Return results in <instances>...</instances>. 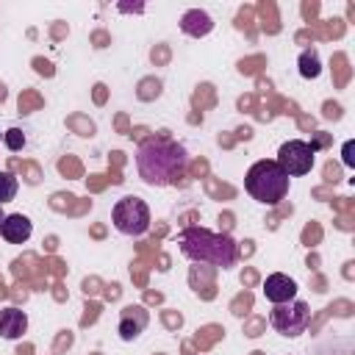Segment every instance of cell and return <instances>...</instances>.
Listing matches in <instances>:
<instances>
[{
    "label": "cell",
    "mask_w": 355,
    "mask_h": 355,
    "mask_svg": "<svg viewBox=\"0 0 355 355\" xmlns=\"http://www.w3.org/2000/svg\"><path fill=\"white\" fill-rule=\"evenodd\" d=\"M186 164H189L186 147L166 136H150L136 150L139 178L153 189L178 183V178L186 172Z\"/></svg>",
    "instance_id": "cell-1"
},
{
    "label": "cell",
    "mask_w": 355,
    "mask_h": 355,
    "mask_svg": "<svg viewBox=\"0 0 355 355\" xmlns=\"http://www.w3.org/2000/svg\"><path fill=\"white\" fill-rule=\"evenodd\" d=\"M180 252L194 263H208L216 269H230L239 261V244L227 233H214L205 227H186L178 236Z\"/></svg>",
    "instance_id": "cell-2"
},
{
    "label": "cell",
    "mask_w": 355,
    "mask_h": 355,
    "mask_svg": "<svg viewBox=\"0 0 355 355\" xmlns=\"http://www.w3.org/2000/svg\"><path fill=\"white\" fill-rule=\"evenodd\" d=\"M288 186H291V178L277 166V161H269V158L255 161L244 178L247 194L263 205H277L280 200H286Z\"/></svg>",
    "instance_id": "cell-3"
},
{
    "label": "cell",
    "mask_w": 355,
    "mask_h": 355,
    "mask_svg": "<svg viewBox=\"0 0 355 355\" xmlns=\"http://www.w3.org/2000/svg\"><path fill=\"white\" fill-rule=\"evenodd\" d=\"M111 222L114 227L122 233V236H130V239H139L150 230V208L141 197L136 194H125L114 202L111 208Z\"/></svg>",
    "instance_id": "cell-4"
},
{
    "label": "cell",
    "mask_w": 355,
    "mask_h": 355,
    "mask_svg": "<svg viewBox=\"0 0 355 355\" xmlns=\"http://www.w3.org/2000/svg\"><path fill=\"white\" fill-rule=\"evenodd\" d=\"M269 324H272L280 336L297 338V336H302V333L308 330V324H311V308H308V302H302V300H291V302L275 305V308L269 311Z\"/></svg>",
    "instance_id": "cell-5"
},
{
    "label": "cell",
    "mask_w": 355,
    "mask_h": 355,
    "mask_svg": "<svg viewBox=\"0 0 355 355\" xmlns=\"http://www.w3.org/2000/svg\"><path fill=\"white\" fill-rule=\"evenodd\" d=\"M277 166L288 175V178H300V175H308L313 169V161H316V147L302 141V139H288L280 144L277 150Z\"/></svg>",
    "instance_id": "cell-6"
},
{
    "label": "cell",
    "mask_w": 355,
    "mask_h": 355,
    "mask_svg": "<svg viewBox=\"0 0 355 355\" xmlns=\"http://www.w3.org/2000/svg\"><path fill=\"white\" fill-rule=\"evenodd\" d=\"M147 322H150V313L141 305H125L122 313H119V324H116L119 338L122 341H136L144 333Z\"/></svg>",
    "instance_id": "cell-7"
},
{
    "label": "cell",
    "mask_w": 355,
    "mask_h": 355,
    "mask_svg": "<svg viewBox=\"0 0 355 355\" xmlns=\"http://www.w3.org/2000/svg\"><path fill=\"white\" fill-rule=\"evenodd\" d=\"M263 297L272 302V305H283V302H291L297 300V283L294 277L283 275V272H275L263 280Z\"/></svg>",
    "instance_id": "cell-8"
},
{
    "label": "cell",
    "mask_w": 355,
    "mask_h": 355,
    "mask_svg": "<svg viewBox=\"0 0 355 355\" xmlns=\"http://www.w3.org/2000/svg\"><path fill=\"white\" fill-rule=\"evenodd\" d=\"M33 233V222L25 214H6V219L0 222V236L8 244H25Z\"/></svg>",
    "instance_id": "cell-9"
},
{
    "label": "cell",
    "mask_w": 355,
    "mask_h": 355,
    "mask_svg": "<svg viewBox=\"0 0 355 355\" xmlns=\"http://www.w3.org/2000/svg\"><path fill=\"white\" fill-rule=\"evenodd\" d=\"M180 31H183L186 36H191V39H202V36H208V33L214 31V19H211V14L202 11V8H189V11L180 17Z\"/></svg>",
    "instance_id": "cell-10"
},
{
    "label": "cell",
    "mask_w": 355,
    "mask_h": 355,
    "mask_svg": "<svg viewBox=\"0 0 355 355\" xmlns=\"http://www.w3.org/2000/svg\"><path fill=\"white\" fill-rule=\"evenodd\" d=\"M28 330V313L19 311L17 305H8L0 311V336L14 341V338H22V333Z\"/></svg>",
    "instance_id": "cell-11"
},
{
    "label": "cell",
    "mask_w": 355,
    "mask_h": 355,
    "mask_svg": "<svg viewBox=\"0 0 355 355\" xmlns=\"http://www.w3.org/2000/svg\"><path fill=\"white\" fill-rule=\"evenodd\" d=\"M319 72H322V61H319V53L311 47V50H302L300 53V75L305 78V80H313V78H319Z\"/></svg>",
    "instance_id": "cell-12"
},
{
    "label": "cell",
    "mask_w": 355,
    "mask_h": 355,
    "mask_svg": "<svg viewBox=\"0 0 355 355\" xmlns=\"http://www.w3.org/2000/svg\"><path fill=\"white\" fill-rule=\"evenodd\" d=\"M17 189H19L17 178L11 172H0V205L3 202H11L17 197Z\"/></svg>",
    "instance_id": "cell-13"
},
{
    "label": "cell",
    "mask_w": 355,
    "mask_h": 355,
    "mask_svg": "<svg viewBox=\"0 0 355 355\" xmlns=\"http://www.w3.org/2000/svg\"><path fill=\"white\" fill-rule=\"evenodd\" d=\"M3 139H6V147H8V150H22V147H25V133H22L19 128L6 130Z\"/></svg>",
    "instance_id": "cell-14"
},
{
    "label": "cell",
    "mask_w": 355,
    "mask_h": 355,
    "mask_svg": "<svg viewBox=\"0 0 355 355\" xmlns=\"http://www.w3.org/2000/svg\"><path fill=\"white\" fill-rule=\"evenodd\" d=\"M352 150H355V141H347V144H344V166H355Z\"/></svg>",
    "instance_id": "cell-15"
},
{
    "label": "cell",
    "mask_w": 355,
    "mask_h": 355,
    "mask_svg": "<svg viewBox=\"0 0 355 355\" xmlns=\"http://www.w3.org/2000/svg\"><path fill=\"white\" fill-rule=\"evenodd\" d=\"M144 6H133V11H141ZM119 11H130V6H119Z\"/></svg>",
    "instance_id": "cell-16"
},
{
    "label": "cell",
    "mask_w": 355,
    "mask_h": 355,
    "mask_svg": "<svg viewBox=\"0 0 355 355\" xmlns=\"http://www.w3.org/2000/svg\"><path fill=\"white\" fill-rule=\"evenodd\" d=\"M3 219H6V211H3V205H0V222H3Z\"/></svg>",
    "instance_id": "cell-17"
}]
</instances>
